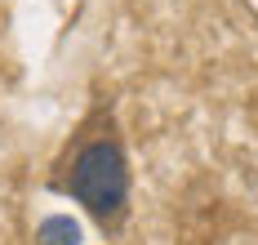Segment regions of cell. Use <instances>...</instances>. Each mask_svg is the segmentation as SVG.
Instances as JSON below:
<instances>
[{
	"instance_id": "obj_1",
	"label": "cell",
	"mask_w": 258,
	"mask_h": 245,
	"mask_svg": "<svg viewBox=\"0 0 258 245\" xmlns=\"http://www.w3.org/2000/svg\"><path fill=\"white\" fill-rule=\"evenodd\" d=\"M58 192L76 196L107 232H116V227L125 223L129 165H125V147H120V138L111 134V125L80 134L76 152H72V161H67V174H58Z\"/></svg>"
}]
</instances>
